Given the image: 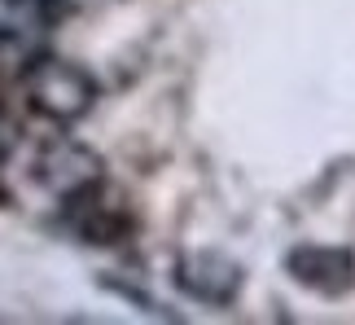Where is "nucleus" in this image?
Returning <instances> with one entry per match:
<instances>
[{
	"label": "nucleus",
	"mask_w": 355,
	"mask_h": 325,
	"mask_svg": "<svg viewBox=\"0 0 355 325\" xmlns=\"http://www.w3.org/2000/svg\"><path fill=\"white\" fill-rule=\"evenodd\" d=\"M180 286L202 303L224 308L241 286V268L228 264L224 255H189V260H180Z\"/></svg>",
	"instance_id": "39448f33"
},
{
	"label": "nucleus",
	"mask_w": 355,
	"mask_h": 325,
	"mask_svg": "<svg viewBox=\"0 0 355 325\" xmlns=\"http://www.w3.org/2000/svg\"><path fill=\"white\" fill-rule=\"evenodd\" d=\"M9 150H13V128L5 124V119H0V158H5Z\"/></svg>",
	"instance_id": "0eeeda50"
},
{
	"label": "nucleus",
	"mask_w": 355,
	"mask_h": 325,
	"mask_svg": "<svg viewBox=\"0 0 355 325\" xmlns=\"http://www.w3.org/2000/svg\"><path fill=\"white\" fill-rule=\"evenodd\" d=\"M26 97H31V106L44 119H53V124H75V119H84L92 110L97 84H92V75L75 62L40 58V62H31V71H26Z\"/></svg>",
	"instance_id": "f257e3e1"
},
{
	"label": "nucleus",
	"mask_w": 355,
	"mask_h": 325,
	"mask_svg": "<svg viewBox=\"0 0 355 325\" xmlns=\"http://www.w3.org/2000/svg\"><path fill=\"white\" fill-rule=\"evenodd\" d=\"M35 176H40V185H44L49 194L71 198V194H79V189L101 181V158L92 154L88 145H79V141H58V145H49V150L40 154Z\"/></svg>",
	"instance_id": "7ed1b4c3"
},
{
	"label": "nucleus",
	"mask_w": 355,
	"mask_h": 325,
	"mask_svg": "<svg viewBox=\"0 0 355 325\" xmlns=\"http://www.w3.org/2000/svg\"><path fill=\"white\" fill-rule=\"evenodd\" d=\"M101 185V181H97ZM79 189L71 194V211H66V224L75 228L84 242H119L123 233L132 228V215H128V202H123L114 189Z\"/></svg>",
	"instance_id": "f03ea898"
},
{
	"label": "nucleus",
	"mask_w": 355,
	"mask_h": 325,
	"mask_svg": "<svg viewBox=\"0 0 355 325\" xmlns=\"http://www.w3.org/2000/svg\"><path fill=\"white\" fill-rule=\"evenodd\" d=\"M40 13L35 0H0V49L26 35V26H40Z\"/></svg>",
	"instance_id": "423d86ee"
},
{
	"label": "nucleus",
	"mask_w": 355,
	"mask_h": 325,
	"mask_svg": "<svg viewBox=\"0 0 355 325\" xmlns=\"http://www.w3.org/2000/svg\"><path fill=\"white\" fill-rule=\"evenodd\" d=\"M290 273L294 281H303V286L320 290V294H343L355 281V260L334 247H303L290 255Z\"/></svg>",
	"instance_id": "20e7f679"
}]
</instances>
